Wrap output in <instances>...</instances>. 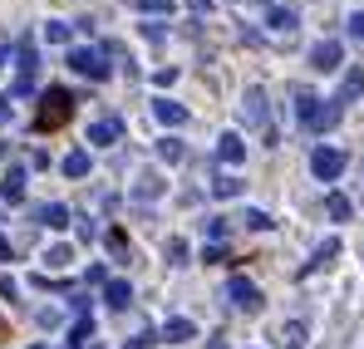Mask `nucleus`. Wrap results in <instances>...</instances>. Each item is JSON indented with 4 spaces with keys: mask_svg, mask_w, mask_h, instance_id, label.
<instances>
[{
    "mask_svg": "<svg viewBox=\"0 0 364 349\" xmlns=\"http://www.w3.org/2000/svg\"><path fill=\"white\" fill-rule=\"evenodd\" d=\"M74 114V94L69 89H45L40 94V114H35V133H55Z\"/></svg>",
    "mask_w": 364,
    "mask_h": 349,
    "instance_id": "f257e3e1",
    "label": "nucleus"
},
{
    "mask_svg": "<svg viewBox=\"0 0 364 349\" xmlns=\"http://www.w3.org/2000/svg\"><path fill=\"white\" fill-rule=\"evenodd\" d=\"M74 74H84V79H94V84H104L109 79V50H94V45H79V50H69L64 59Z\"/></svg>",
    "mask_w": 364,
    "mask_h": 349,
    "instance_id": "f03ea898",
    "label": "nucleus"
},
{
    "mask_svg": "<svg viewBox=\"0 0 364 349\" xmlns=\"http://www.w3.org/2000/svg\"><path fill=\"white\" fill-rule=\"evenodd\" d=\"M15 64H20V79H15V89H10V94H30V89H35V74H40V50H35V40H30V35H20Z\"/></svg>",
    "mask_w": 364,
    "mask_h": 349,
    "instance_id": "7ed1b4c3",
    "label": "nucleus"
},
{
    "mask_svg": "<svg viewBox=\"0 0 364 349\" xmlns=\"http://www.w3.org/2000/svg\"><path fill=\"white\" fill-rule=\"evenodd\" d=\"M310 173L320 177V182H335V177L345 173V153L340 148H315L310 153Z\"/></svg>",
    "mask_w": 364,
    "mask_h": 349,
    "instance_id": "20e7f679",
    "label": "nucleus"
},
{
    "mask_svg": "<svg viewBox=\"0 0 364 349\" xmlns=\"http://www.w3.org/2000/svg\"><path fill=\"white\" fill-rule=\"evenodd\" d=\"M227 300H232L237 310H246V315H256V310H261V291H256L246 276H232V281H227Z\"/></svg>",
    "mask_w": 364,
    "mask_h": 349,
    "instance_id": "39448f33",
    "label": "nucleus"
},
{
    "mask_svg": "<svg viewBox=\"0 0 364 349\" xmlns=\"http://www.w3.org/2000/svg\"><path fill=\"white\" fill-rule=\"evenodd\" d=\"M119 138H123V118L119 114L94 118V123H89V143H94V148H114Z\"/></svg>",
    "mask_w": 364,
    "mask_h": 349,
    "instance_id": "423d86ee",
    "label": "nucleus"
},
{
    "mask_svg": "<svg viewBox=\"0 0 364 349\" xmlns=\"http://www.w3.org/2000/svg\"><path fill=\"white\" fill-rule=\"evenodd\" d=\"M340 59H345V45H340V40H315V45H310V64H315L320 74L340 69Z\"/></svg>",
    "mask_w": 364,
    "mask_h": 349,
    "instance_id": "0eeeda50",
    "label": "nucleus"
},
{
    "mask_svg": "<svg viewBox=\"0 0 364 349\" xmlns=\"http://www.w3.org/2000/svg\"><path fill=\"white\" fill-rule=\"evenodd\" d=\"M242 118H246V128H261L266 123V89L261 84H251L242 94Z\"/></svg>",
    "mask_w": 364,
    "mask_h": 349,
    "instance_id": "6e6552de",
    "label": "nucleus"
},
{
    "mask_svg": "<svg viewBox=\"0 0 364 349\" xmlns=\"http://www.w3.org/2000/svg\"><path fill=\"white\" fill-rule=\"evenodd\" d=\"M360 94H364V69L355 64V69H345V79H340V94H335L330 104H335V109H345V104H355Z\"/></svg>",
    "mask_w": 364,
    "mask_h": 349,
    "instance_id": "1a4fd4ad",
    "label": "nucleus"
},
{
    "mask_svg": "<svg viewBox=\"0 0 364 349\" xmlns=\"http://www.w3.org/2000/svg\"><path fill=\"white\" fill-rule=\"evenodd\" d=\"M242 158H246V138H242V133H222V138H217V163L237 168Z\"/></svg>",
    "mask_w": 364,
    "mask_h": 349,
    "instance_id": "9d476101",
    "label": "nucleus"
},
{
    "mask_svg": "<svg viewBox=\"0 0 364 349\" xmlns=\"http://www.w3.org/2000/svg\"><path fill=\"white\" fill-rule=\"evenodd\" d=\"M35 222L50 227V232H64V227H69V207H64V202H40V207H35Z\"/></svg>",
    "mask_w": 364,
    "mask_h": 349,
    "instance_id": "9b49d317",
    "label": "nucleus"
},
{
    "mask_svg": "<svg viewBox=\"0 0 364 349\" xmlns=\"http://www.w3.org/2000/svg\"><path fill=\"white\" fill-rule=\"evenodd\" d=\"M266 25H271L276 35H291V30L301 25V10H296V5H271V10H266Z\"/></svg>",
    "mask_w": 364,
    "mask_h": 349,
    "instance_id": "f8f14e48",
    "label": "nucleus"
},
{
    "mask_svg": "<svg viewBox=\"0 0 364 349\" xmlns=\"http://www.w3.org/2000/svg\"><path fill=\"white\" fill-rule=\"evenodd\" d=\"M0 197H5L10 207H20V202H25V168H20V163L0 177Z\"/></svg>",
    "mask_w": 364,
    "mask_h": 349,
    "instance_id": "ddd939ff",
    "label": "nucleus"
},
{
    "mask_svg": "<svg viewBox=\"0 0 364 349\" xmlns=\"http://www.w3.org/2000/svg\"><path fill=\"white\" fill-rule=\"evenodd\" d=\"M340 114H345V109H335L330 99H320V109L310 114V123H305V133H330V128L340 123Z\"/></svg>",
    "mask_w": 364,
    "mask_h": 349,
    "instance_id": "4468645a",
    "label": "nucleus"
},
{
    "mask_svg": "<svg viewBox=\"0 0 364 349\" xmlns=\"http://www.w3.org/2000/svg\"><path fill=\"white\" fill-rule=\"evenodd\" d=\"M158 340H168V345H187V340H197V325L182 320V315H173V320L158 330Z\"/></svg>",
    "mask_w": 364,
    "mask_h": 349,
    "instance_id": "2eb2a0df",
    "label": "nucleus"
},
{
    "mask_svg": "<svg viewBox=\"0 0 364 349\" xmlns=\"http://www.w3.org/2000/svg\"><path fill=\"white\" fill-rule=\"evenodd\" d=\"M104 305H109V310H128V305H133V286L119 281V276L104 281Z\"/></svg>",
    "mask_w": 364,
    "mask_h": 349,
    "instance_id": "dca6fc26",
    "label": "nucleus"
},
{
    "mask_svg": "<svg viewBox=\"0 0 364 349\" xmlns=\"http://www.w3.org/2000/svg\"><path fill=\"white\" fill-rule=\"evenodd\" d=\"M335 256H340V241L330 236V241H320V246H315V256H310V261L301 266V276H315V271H320V266H330Z\"/></svg>",
    "mask_w": 364,
    "mask_h": 349,
    "instance_id": "f3484780",
    "label": "nucleus"
},
{
    "mask_svg": "<svg viewBox=\"0 0 364 349\" xmlns=\"http://www.w3.org/2000/svg\"><path fill=\"white\" fill-rule=\"evenodd\" d=\"M153 114H158L163 128H182V123H187V109H182L178 99H158V104H153Z\"/></svg>",
    "mask_w": 364,
    "mask_h": 349,
    "instance_id": "a211bd4d",
    "label": "nucleus"
},
{
    "mask_svg": "<svg viewBox=\"0 0 364 349\" xmlns=\"http://www.w3.org/2000/svg\"><path fill=\"white\" fill-rule=\"evenodd\" d=\"M64 177H89V168H94V158L84 153V148H74V153H64Z\"/></svg>",
    "mask_w": 364,
    "mask_h": 349,
    "instance_id": "6ab92c4d",
    "label": "nucleus"
},
{
    "mask_svg": "<svg viewBox=\"0 0 364 349\" xmlns=\"http://www.w3.org/2000/svg\"><path fill=\"white\" fill-rule=\"evenodd\" d=\"M325 212H330V222H350V217H355V207H350L345 192H330V197H325Z\"/></svg>",
    "mask_w": 364,
    "mask_h": 349,
    "instance_id": "aec40b11",
    "label": "nucleus"
},
{
    "mask_svg": "<svg viewBox=\"0 0 364 349\" xmlns=\"http://www.w3.org/2000/svg\"><path fill=\"white\" fill-rule=\"evenodd\" d=\"M276 345H281V349H305V325H301V320H291V325H281V335H276Z\"/></svg>",
    "mask_w": 364,
    "mask_h": 349,
    "instance_id": "412c9836",
    "label": "nucleus"
},
{
    "mask_svg": "<svg viewBox=\"0 0 364 349\" xmlns=\"http://www.w3.org/2000/svg\"><path fill=\"white\" fill-rule=\"evenodd\" d=\"M158 192H163V177L158 173H143L138 182H133V197H138V202H153Z\"/></svg>",
    "mask_w": 364,
    "mask_h": 349,
    "instance_id": "4be33fe9",
    "label": "nucleus"
},
{
    "mask_svg": "<svg viewBox=\"0 0 364 349\" xmlns=\"http://www.w3.org/2000/svg\"><path fill=\"white\" fill-rule=\"evenodd\" d=\"M89 340H94V315H79V320H74V330H69V345H74V349H89Z\"/></svg>",
    "mask_w": 364,
    "mask_h": 349,
    "instance_id": "5701e85b",
    "label": "nucleus"
},
{
    "mask_svg": "<svg viewBox=\"0 0 364 349\" xmlns=\"http://www.w3.org/2000/svg\"><path fill=\"white\" fill-rule=\"evenodd\" d=\"M242 192V177L237 173H217L212 177V197H237Z\"/></svg>",
    "mask_w": 364,
    "mask_h": 349,
    "instance_id": "b1692460",
    "label": "nucleus"
},
{
    "mask_svg": "<svg viewBox=\"0 0 364 349\" xmlns=\"http://www.w3.org/2000/svg\"><path fill=\"white\" fill-rule=\"evenodd\" d=\"M158 158H163V163H182V158H187V148H182L178 138H163V143H158Z\"/></svg>",
    "mask_w": 364,
    "mask_h": 349,
    "instance_id": "393cba45",
    "label": "nucleus"
},
{
    "mask_svg": "<svg viewBox=\"0 0 364 349\" xmlns=\"http://www.w3.org/2000/svg\"><path fill=\"white\" fill-rule=\"evenodd\" d=\"M69 261H74V246H50V251H45V266H50V271H60Z\"/></svg>",
    "mask_w": 364,
    "mask_h": 349,
    "instance_id": "a878e982",
    "label": "nucleus"
},
{
    "mask_svg": "<svg viewBox=\"0 0 364 349\" xmlns=\"http://www.w3.org/2000/svg\"><path fill=\"white\" fill-rule=\"evenodd\" d=\"M242 227H251V232H266V227H271V217H266L261 207H246V212H242Z\"/></svg>",
    "mask_w": 364,
    "mask_h": 349,
    "instance_id": "bb28decb",
    "label": "nucleus"
},
{
    "mask_svg": "<svg viewBox=\"0 0 364 349\" xmlns=\"http://www.w3.org/2000/svg\"><path fill=\"white\" fill-rule=\"evenodd\" d=\"M69 30H74V25H64V20H50V25H45V40H50V45H69Z\"/></svg>",
    "mask_w": 364,
    "mask_h": 349,
    "instance_id": "cd10ccee",
    "label": "nucleus"
},
{
    "mask_svg": "<svg viewBox=\"0 0 364 349\" xmlns=\"http://www.w3.org/2000/svg\"><path fill=\"white\" fill-rule=\"evenodd\" d=\"M207 236H212V246H222V236H227V217H207Z\"/></svg>",
    "mask_w": 364,
    "mask_h": 349,
    "instance_id": "c85d7f7f",
    "label": "nucleus"
},
{
    "mask_svg": "<svg viewBox=\"0 0 364 349\" xmlns=\"http://www.w3.org/2000/svg\"><path fill=\"white\" fill-rule=\"evenodd\" d=\"M138 10H143V15H168L173 0H138Z\"/></svg>",
    "mask_w": 364,
    "mask_h": 349,
    "instance_id": "c756f323",
    "label": "nucleus"
},
{
    "mask_svg": "<svg viewBox=\"0 0 364 349\" xmlns=\"http://www.w3.org/2000/svg\"><path fill=\"white\" fill-rule=\"evenodd\" d=\"M109 251H114V256H119V261H123V256H128V236H123L119 227H114V232H109Z\"/></svg>",
    "mask_w": 364,
    "mask_h": 349,
    "instance_id": "7c9ffc66",
    "label": "nucleus"
},
{
    "mask_svg": "<svg viewBox=\"0 0 364 349\" xmlns=\"http://www.w3.org/2000/svg\"><path fill=\"white\" fill-rule=\"evenodd\" d=\"M182 256H187V241H178V236H173V241H168V261H173V266H182Z\"/></svg>",
    "mask_w": 364,
    "mask_h": 349,
    "instance_id": "2f4dec72",
    "label": "nucleus"
},
{
    "mask_svg": "<svg viewBox=\"0 0 364 349\" xmlns=\"http://www.w3.org/2000/svg\"><path fill=\"white\" fill-rule=\"evenodd\" d=\"M84 281H89V286H104V281H109V271H104V266H89V271H84Z\"/></svg>",
    "mask_w": 364,
    "mask_h": 349,
    "instance_id": "473e14b6",
    "label": "nucleus"
},
{
    "mask_svg": "<svg viewBox=\"0 0 364 349\" xmlns=\"http://www.w3.org/2000/svg\"><path fill=\"white\" fill-rule=\"evenodd\" d=\"M350 35H355V40H364V10H355V15H350Z\"/></svg>",
    "mask_w": 364,
    "mask_h": 349,
    "instance_id": "72a5a7b5",
    "label": "nucleus"
},
{
    "mask_svg": "<svg viewBox=\"0 0 364 349\" xmlns=\"http://www.w3.org/2000/svg\"><path fill=\"white\" fill-rule=\"evenodd\" d=\"M202 261H232V256H227V246H207V251H202Z\"/></svg>",
    "mask_w": 364,
    "mask_h": 349,
    "instance_id": "f704fd0d",
    "label": "nucleus"
},
{
    "mask_svg": "<svg viewBox=\"0 0 364 349\" xmlns=\"http://www.w3.org/2000/svg\"><path fill=\"white\" fill-rule=\"evenodd\" d=\"M94 236H99V227H94V222L84 217V222H79V241H94Z\"/></svg>",
    "mask_w": 364,
    "mask_h": 349,
    "instance_id": "c9c22d12",
    "label": "nucleus"
},
{
    "mask_svg": "<svg viewBox=\"0 0 364 349\" xmlns=\"http://www.w3.org/2000/svg\"><path fill=\"white\" fill-rule=\"evenodd\" d=\"M0 295H5V300H15V295H20V286H15L10 276H0Z\"/></svg>",
    "mask_w": 364,
    "mask_h": 349,
    "instance_id": "e433bc0d",
    "label": "nucleus"
},
{
    "mask_svg": "<svg viewBox=\"0 0 364 349\" xmlns=\"http://www.w3.org/2000/svg\"><path fill=\"white\" fill-rule=\"evenodd\" d=\"M187 10H192V15H207V10H212V0H187Z\"/></svg>",
    "mask_w": 364,
    "mask_h": 349,
    "instance_id": "4c0bfd02",
    "label": "nucleus"
},
{
    "mask_svg": "<svg viewBox=\"0 0 364 349\" xmlns=\"http://www.w3.org/2000/svg\"><path fill=\"white\" fill-rule=\"evenodd\" d=\"M0 123H10V99L0 94Z\"/></svg>",
    "mask_w": 364,
    "mask_h": 349,
    "instance_id": "58836bf2",
    "label": "nucleus"
},
{
    "mask_svg": "<svg viewBox=\"0 0 364 349\" xmlns=\"http://www.w3.org/2000/svg\"><path fill=\"white\" fill-rule=\"evenodd\" d=\"M0 261H10V241L5 236H0Z\"/></svg>",
    "mask_w": 364,
    "mask_h": 349,
    "instance_id": "ea45409f",
    "label": "nucleus"
},
{
    "mask_svg": "<svg viewBox=\"0 0 364 349\" xmlns=\"http://www.w3.org/2000/svg\"><path fill=\"white\" fill-rule=\"evenodd\" d=\"M5 59H10V50H5V45H0V69H5Z\"/></svg>",
    "mask_w": 364,
    "mask_h": 349,
    "instance_id": "a19ab883",
    "label": "nucleus"
},
{
    "mask_svg": "<svg viewBox=\"0 0 364 349\" xmlns=\"http://www.w3.org/2000/svg\"><path fill=\"white\" fill-rule=\"evenodd\" d=\"M0 217H5V212H0Z\"/></svg>",
    "mask_w": 364,
    "mask_h": 349,
    "instance_id": "79ce46f5",
    "label": "nucleus"
}]
</instances>
